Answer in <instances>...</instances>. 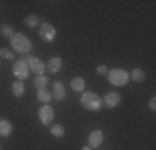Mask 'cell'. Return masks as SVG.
<instances>
[{"mask_svg": "<svg viewBox=\"0 0 156 150\" xmlns=\"http://www.w3.org/2000/svg\"><path fill=\"white\" fill-rule=\"evenodd\" d=\"M10 47L13 48L18 54H28L32 50V40L28 39L25 33H20V32H15L12 37H10Z\"/></svg>", "mask_w": 156, "mask_h": 150, "instance_id": "obj_1", "label": "cell"}, {"mask_svg": "<svg viewBox=\"0 0 156 150\" xmlns=\"http://www.w3.org/2000/svg\"><path fill=\"white\" fill-rule=\"evenodd\" d=\"M80 102H81V107H85L90 112H98V110H101V107H103L101 97H98L95 92H85L83 95H81Z\"/></svg>", "mask_w": 156, "mask_h": 150, "instance_id": "obj_2", "label": "cell"}, {"mask_svg": "<svg viewBox=\"0 0 156 150\" xmlns=\"http://www.w3.org/2000/svg\"><path fill=\"white\" fill-rule=\"evenodd\" d=\"M108 80L115 87H125L129 80V73L123 69H113L108 70Z\"/></svg>", "mask_w": 156, "mask_h": 150, "instance_id": "obj_3", "label": "cell"}, {"mask_svg": "<svg viewBox=\"0 0 156 150\" xmlns=\"http://www.w3.org/2000/svg\"><path fill=\"white\" fill-rule=\"evenodd\" d=\"M38 35L40 39H43L45 42H53L55 39H57V28L53 27L51 24H48V22H42V24L38 25Z\"/></svg>", "mask_w": 156, "mask_h": 150, "instance_id": "obj_4", "label": "cell"}, {"mask_svg": "<svg viewBox=\"0 0 156 150\" xmlns=\"http://www.w3.org/2000/svg\"><path fill=\"white\" fill-rule=\"evenodd\" d=\"M12 70H13V75H15L18 80L23 82L25 78H28V72H30V69H28V65H27L25 60H15V62H13Z\"/></svg>", "mask_w": 156, "mask_h": 150, "instance_id": "obj_5", "label": "cell"}, {"mask_svg": "<svg viewBox=\"0 0 156 150\" xmlns=\"http://www.w3.org/2000/svg\"><path fill=\"white\" fill-rule=\"evenodd\" d=\"M53 118H55V110L50 107V105L45 103L43 107H40V110H38V120H40V123H42V125H50V123L53 122Z\"/></svg>", "mask_w": 156, "mask_h": 150, "instance_id": "obj_6", "label": "cell"}, {"mask_svg": "<svg viewBox=\"0 0 156 150\" xmlns=\"http://www.w3.org/2000/svg\"><path fill=\"white\" fill-rule=\"evenodd\" d=\"M101 102L106 108H116L121 103V95L118 92H106L105 97L101 99Z\"/></svg>", "mask_w": 156, "mask_h": 150, "instance_id": "obj_7", "label": "cell"}, {"mask_svg": "<svg viewBox=\"0 0 156 150\" xmlns=\"http://www.w3.org/2000/svg\"><path fill=\"white\" fill-rule=\"evenodd\" d=\"M25 62H27L28 69H30L32 72H35L37 75H43V72H45V69H47L45 63H43L38 57H27Z\"/></svg>", "mask_w": 156, "mask_h": 150, "instance_id": "obj_8", "label": "cell"}, {"mask_svg": "<svg viewBox=\"0 0 156 150\" xmlns=\"http://www.w3.org/2000/svg\"><path fill=\"white\" fill-rule=\"evenodd\" d=\"M101 144H103V130H101V129L91 130L90 135H88V147L98 148Z\"/></svg>", "mask_w": 156, "mask_h": 150, "instance_id": "obj_9", "label": "cell"}, {"mask_svg": "<svg viewBox=\"0 0 156 150\" xmlns=\"http://www.w3.org/2000/svg\"><path fill=\"white\" fill-rule=\"evenodd\" d=\"M66 97V92H65V87L60 80L53 82V90H51V99H55L57 102H62L63 99Z\"/></svg>", "mask_w": 156, "mask_h": 150, "instance_id": "obj_10", "label": "cell"}, {"mask_svg": "<svg viewBox=\"0 0 156 150\" xmlns=\"http://www.w3.org/2000/svg\"><path fill=\"white\" fill-rule=\"evenodd\" d=\"M62 65H63V60L60 57H51L50 60L47 62V70L50 73H58L62 70Z\"/></svg>", "mask_w": 156, "mask_h": 150, "instance_id": "obj_11", "label": "cell"}, {"mask_svg": "<svg viewBox=\"0 0 156 150\" xmlns=\"http://www.w3.org/2000/svg\"><path fill=\"white\" fill-rule=\"evenodd\" d=\"M13 132V123L10 120H0V137H10Z\"/></svg>", "mask_w": 156, "mask_h": 150, "instance_id": "obj_12", "label": "cell"}, {"mask_svg": "<svg viewBox=\"0 0 156 150\" xmlns=\"http://www.w3.org/2000/svg\"><path fill=\"white\" fill-rule=\"evenodd\" d=\"M10 90H12L13 97H17V99H20V97H23L25 93V85L22 80H15L12 85H10Z\"/></svg>", "mask_w": 156, "mask_h": 150, "instance_id": "obj_13", "label": "cell"}, {"mask_svg": "<svg viewBox=\"0 0 156 150\" xmlns=\"http://www.w3.org/2000/svg\"><path fill=\"white\" fill-rule=\"evenodd\" d=\"M70 87H72L73 92H83L85 90V80L81 77H73L72 82H70Z\"/></svg>", "mask_w": 156, "mask_h": 150, "instance_id": "obj_14", "label": "cell"}, {"mask_svg": "<svg viewBox=\"0 0 156 150\" xmlns=\"http://www.w3.org/2000/svg\"><path fill=\"white\" fill-rule=\"evenodd\" d=\"M37 99H38L40 102H43V103H48L51 100V92L47 87L45 88H38L37 90Z\"/></svg>", "mask_w": 156, "mask_h": 150, "instance_id": "obj_15", "label": "cell"}, {"mask_svg": "<svg viewBox=\"0 0 156 150\" xmlns=\"http://www.w3.org/2000/svg\"><path fill=\"white\" fill-rule=\"evenodd\" d=\"M40 24H42V22H40V17H38V15H35V13H30V15H27V17H25V25H27V27H30V28L38 27Z\"/></svg>", "mask_w": 156, "mask_h": 150, "instance_id": "obj_16", "label": "cell"}, {"mask_svg": "<svg viewBox=\"0 0 156 150\" xmlns=\"http://www.w3.org/2000/svg\"><path fill=\"white\" fill-rule=\"evenodd\" d=\"M65 127L60 125V123H55V125H51L50 127V133L53 135L55 138H62V137H65Z\"/></svg>", "mask_w": 156, "mask_h": 150, "instance_id": "obj_17", "label": "cell"}, {"mask_svg": "<svg viewBox=\"0 0 156 150\" xmlns=\"http://www.w3.org/2000/svg\"><path fill=\"white\" fill-rule=\"evenodd\" d=\"M129 78H131L133 82H138V84H141V82H144L146 75H144V72L141 69H133L131 73H129Z\"/></svg>", "mask_w": 156, "mask_h": 150, "instance_id": "obj_18", "label": "cell"}, {"mask_svg": "<svg viewBox=\"0 0 156 150\" xmlns=\"http://www.w3.org/2000/svg\"><path fill=\"white\" fill-rule=\"evenodd\" d=\"M48 84V78L45 77V75H37L35 78H33V85H35V88H45Z\"/></svg>", "mask_w": 156, "mask_h": 150, "instance_id": "obj_19", "label": "cell"}, {"mask_svg": "<svg viewBox=\"0 0 156 150\" xmlns=\"http://www.w3.org/2000/svg\"><path fill=\"white\" fill-rule=\"evenodd\" d=\"M13 33H15V32H13V27H12V25H9V24H2V25H0V35L9 37V39H10Z\"/></svg>", "mask_w": 156, "mask_h": 150, "instance_id": "obj_20", "label": "cell"}, {"mask_svg": "<svg viewBox=\"0 0 156 150\" xmlns=\"http://www.w3.org/2000/svg\"><path fill=\"white\" fill-rule=\"evenodd\" d=\"M0 57L5 58V60H13V52L10 50V48H0Z\"/></svg>", "mask_w": 156, "mask_h": 150, "instance_id": "obj_21", "label": "cell"}, {"mask_svg": "<svg viewBox=\"0 0 156 150\" xmlns=\"http://www.w3.org/2000/svg\"><path fill=\"white\" fill-rule=\"evenodd\" d=\"M96 73L101 75V77L108 75V67H106V65H98V67H96Z\"/></svg>", "mask_w": 156, "mask_h": 150, "instance_id": "obj_22", "label": "cell"}, {"mask_svg": "<svg viewBox=\"0 0 156 150\" xmlns=\"http://www.w3.org/2000/svg\"><path fill=\"white\" fill-rule=\"evenodd\" d=\"M148 107H150V110H151V112H154V110H156V99H154V97L150 100V103H148Z\"/></svg>", "mask_w": 156, "mask_h": 150, "instance_id": "obj_23", "label": "cell"}, {"mask_svg": "<svg viewBox=\"0 0 156 150\" xmlns=\"http://www.w3.org/2000/svg\"><path fill=\"white\" fill-rule=\"evenodd\" d=\"M81 150H91V147H88V145H87V147H83Z\"/></svg>", "mask_w": 156, "mask_h": 150, "instance_id": "obj_24", "label": "cell"}, {"mask_svg": "<svg viewBox=\"0 0 156 150\" xmlns=\"http://www.w3.org/2000/svg\"><path fill=\"white\" fill-rule=\"evenodd\" d=\"M0 150H2V148H0Z\"/></svg>", "mask_w": 156, "mask_h": 150, "instance_id": "obj_25", "label": "cell"}]
</instances>
